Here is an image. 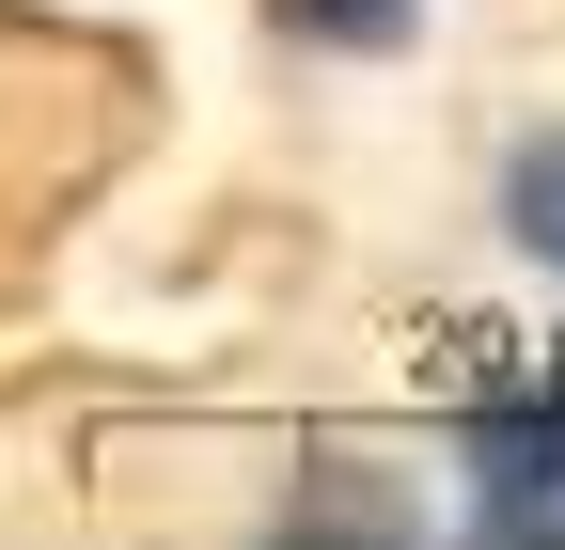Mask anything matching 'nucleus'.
I'll use <instances>...</instances> for the list:
<instances>
[{
    "label": "nucleus",
    "instance_id": "f257e3e1",
    "mask_svg": "<svg viewBox=\"0 0 565 550\" xmlns=\"http://www.w3.org/2000/svg\"><path fill=\"white\" fill-rule=\"evenodd\" d=\"M471 550H565V393L471 409Z\"/></svg>",
    "mask_w": 565,
    "mask_h": 550
},
{
    "label": "nucleus",
    "instance_id": "f03ea898",
    "mask_svg": "<svg viewBox=\"0 0 565 550\" xmlns=\"http://www.w3.org/2000/svg\"><path fill=\"white\" fill-rule=\"evenodd\" d=\"M503 221H519V252L565 284V126H550V142H519V173H503Z\"/></svg>",
    "mask_w": 565,
    "mask_h": 550
},
{
    "label": "nucleus",
    "instance_id": "7ed1b4c3",
    "mask_svg": "<svg viewBox=\"0 0 565 550\" xmlns=\"http://www.w3.org/2000/svg\"><path fill=\"white\" fill-rule=\"evenodd\" d=\"M267 17L299 32V47H362V63H377V47L424 32V0H267Z\"/></svg>",
    "mask_w": 565,
    "mask_h": 550
}]
</instances>
